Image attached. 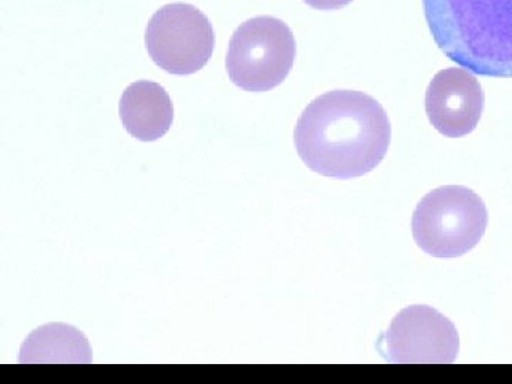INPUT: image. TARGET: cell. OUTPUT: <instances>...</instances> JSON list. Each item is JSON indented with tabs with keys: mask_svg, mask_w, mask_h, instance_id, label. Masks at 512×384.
Segmentation results:
<instances>
[{
	"mask_svg": "<svg viewBox=\"0 0 512 384\" xmlns=\"http://www.w3.org/2000/svg\"><path fill=\"white\" fill-rule=\"evenodd\" d=\"M487 224L480 195L461 185H444L417 204L413 238L421 251L434 258H457L477 247Z\"/></svg>",
	"mask_w": 512,
	"mask_h": 384,
	"instance_id": "3957f363",
	"label": "cell"
},
{
	"mask_svg": "<svg viewBox=\"0 0 512 384\" xmlns=\"http://www.w3.org/2000/svg\"><path fill=\"white\" fill-rule=\"evenodd\" d=\"M119 111L127 133L147 143L165 136L174 120L173 103L164 87L147 80L127 87Z\"/></svg>",
	"mask_w": 512,
	"mask_h": 384,
	"instance_id": "ba28073f",
	"label": "cell"
},
{
	"mask_svg": "<svg viewBox=\"0 0 512 384\" xmlns=\"http://www.w3.org/2000/svg\"><path fill=\"white\" fill-rule=\"evenodd\" d=\"M210 19L195 6L171 3L154 13L146 30L151 60L175 76L197 73L214 52Z\"/></svg>",
	"mask_w": 512,
	"mask_h": 384,
	"instance_id": "5b68a950",
	"label": "cell"
},
{
	"mask_svg": "<svg viewBox=\"0 0 512 384\" xmlns=\"http://www.w3.org/2000/svg\"><path fill=\"white\" fill-rule=\"evenodd\" d=\"M377 350L390 363L450 365L460 352L456 326L426 305L403 309L377 340Z\"/></svg>",
	"mask_w": 512,
	"mask_h": 384,
	"instance_id": "8992f818",
	"label": "cell"
},
{
	"mask_svg": "<svg viewBox=\"0 0 512 384\" xmlns=\"http://www.w3.org/2000/svg\"><path fill=\"white\" fill-rule=\"evenodd\" d=\"M306 5L311 6L313 9L318 10H336L340 8H345L349 3H352L353 0H303Z\"/></svg>",
	"mask_w": 512,
	"mask_h": 384,
	"instance_id": "30bf717a",
	"label": "cell"
},
{
	"mask_svg": "<svg viewBox=\"0 0 512 384\" xmlns=\"http://www.w3.org/2000/svg\"><path fill=\"white\" fill-rule=\"evenodd\" d=\"M92 360V350L83 333L62 323L35 330L23 343L19 357V363H90Z\"/></svg>",
	"mask_w": 512,
	"mask_h": 384,
	"instance_id": "9c48e42d",
	"label": "cell"
},
{
	"mask_svg": "<svg viewBox=\"0 0 512 384\" xmlns=\"http://www.w3.org/2000/svg\"><path fill=\"white\" fill-rule=\"evenodd\" d=\"M484 103L483 87L467 69L441 70L427 87V117L444 137L458 138L473 133Z\"/></svg>",
	"mask_w": 512,
	"mask_h": 384,
	"instance_id": "52a82bcc",
	"label": "cell"
},
{
	"mask_svg": "<svg viewBox=\"0 0 512 384\" xmlns=\"http://www.w3.org/2000/svg\"><path fill=\"white\" fill-rule=\"evenodd\" d=\"M296 57L292 30L282 20L259 16L242 23L229 40L227 72L239 89L264 93L291 73Z\"/></svg>",
	"mask_w": 512,
	"mask_h": 384,
	"instance_id": "277c9868",
	"label": "cell"
},
{
	"mask_svg": "<svg viewBox=\"0 0 512 384\" xmlns=\"http://www.w3.org/2000/svg\"><path fill=\"white\" fill-rule=\"evenodd\" d=\"M441 52L484 77H512V0H423Z\"/></svg>",
	"mask_w": 512,
	"mask_h": 384,
	"instance_id": "7a4b0ae2",
	"label": "cell"
},
{
	"mask_svg": "<svg viewBox=\"0 0 512 384\" xmlns=\"http://www.w3.org/2000/svg\"><path fill=\"white\" fill-rule=\"evenodd\" d=\"M392 126L382 104L353 90L322 94L303 110L295 146L303 163L323 177H362L382 163Z\"/></svg>",
	"mask_w": 512,
	"mask_h": 384,
	"instance_id": "6da1fadb",
	"label": "cell"
}]
</instances>
